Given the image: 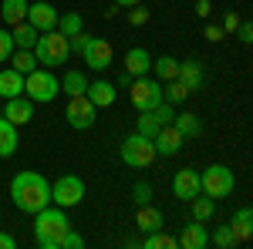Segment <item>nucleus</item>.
I'll use <instances>...</instances> for the list:
<instances>
[{"mask_svg": "<svg viewBox=\"0 0 253 249\" xmlns=\"http://www.w3.org/2000/svg\"><path fill=\"white\" fill-rule=\"evenodd\" d=\"M152 71V54L145 51V47H132L128 54H125V74L128 77H145Z\"/></svg>", "mask_w": 253, "mask_h": 249, "instance_id": "16", "label": "nucleus"}, {"mask_svg": "<svg viewBox=\"0 0 253 249\" xmlns=\"http://www.w3.org/2000/svg\"><path fill=\"white\" fill-rule=\"evenodd\" d=\"M132 105H135L138 111H152L156 105H162V84L152 81V77H132Z\"/></svg>", "mask_w": 253, "mask_h": 249, "instance_id": "8", "label": "nucleus"}, {"mask_svg": "<svg viewBox=\"0 0 253 249\" xmlns=\"http://www.w3.org/2000/svg\"><path fill=\"white\" fill-rule=\"evenodd\" d=\"M10 54H14V37H10V31L0 27V64L10 58Z\"/></svg>", "mask_w": 253, "mask_h": 249, "instance_id": "36", "label": "nucleus"}, {"mask_svg": "<svg viewBox=\"0 0 253 249\" xmlns=\"http://www.w3.org/2000/svg\"><path fill=\"white\" fill-rule=\"evenodd\" d=\"M0 17H3V24H20V20L27 17V0H3L0 3Z\"/></svg>", "mask_w": 253, "mask_h": 249, "instance_id": "25", "label": "nucleus"}, {"mask_svg": "<svg viewBox=\"0 0 253 249\" xmlns=\"http://www.w3.org/2000/svg\"><path fill=\"white\" fill-rule=\"evenodd\" d=\"M17 125L14 121H7V118H0V158H10V155L17 152Z\"/></svg>", "mask_w": 253, "mask_h": 249, "instance_id": "22", "label": "nucleus"}, {"mask_svg": "<svg viewBox=\"0 0 253 249\" xmlns=\"http://www.w3.org/2000/svg\"><path fill=\"white\" fill-rule=\"evenodd\" d=\"M24 95L31 98L34 105H51V101L61 95V81L51 74V71L34 68L31 74H24Z\"/></svg>", "mask_w": 253, "mask_h": 249, "instance_id": "4", "label": "nucleus"}, {"mask_svg": "<svg viewBox=\"0 0 253 249\" xmlns=\"http://www.w3.org/2000/svg\"><path fill=\"white\" fill-rule=\"evenodd\" d=\"M172 125L179 128V135H182V138H196V135L203 132V121H199L196 115H189V111L175 115V118H172Z\"/></svg>", "mask_w": 253, "mask_h": 249, "instance_id": "28", "label": "nucleus"}, {"mask_svg": "<svg viewBox=\"0 0 253 249\" xmlns=\"http://www.w3.org/2000/svg\"><path fill=\"white\" fill-rule=\"evenodd\" d=\"M236 34H240L243 44H250V40H253V27H250V24H240V27H236Z\"/></svg>", "mask_w": 253, "mask_h": 249, "instance_id": "39", "label": "nucleus"}, {"mask_svg": "<svg viewBox=\"0 0 253 249\" xmlns=\"http://www.w3.org/2000/svg\"><path fill=\"white\" fill-rule=\"evenodd\" d=\"M128 20H132V24H145V20H149V14H145V10H142V7H132V14H128Z\"/></svg>", "mask_w": 253, "mask_h": 249, "instance_id": "38", "label": "nucleus"}, {"mask_svg": "<svg viewBox=\"0 0 253 249\" xmlns=\"http://www.w3.org/2000/svg\"><path fill=\"white\" fill-rule=\"evenodd\" d=\"M210 10H213L210 0H199V3H196V14H199V17H210Z\"/></svg>", "mask_w": 253, "mask_h": 249, "instance_id": "42", "label": "nucleus"}, {"mask_svg": "<svg viewBox=\"0 0 253 249\" xmlns=\"http://www.w3.org/2000/svg\"><path fill=\"white\" fill-rule=\"evenodd\" d=\"M199 185L203 192L210 195V199H226V195H233V169H226V165H210L206 172H199Z\"/></svg>", "mask_w": 253, "mask_h": 249, "instance_id": "6", "label": "nucleus"}, {"mask_svg": "<svg viewBox=\"0 0 253 249\" xmlns=\"http://www.w3.org/2000/svg\"><path fill=\"white\" fill-rule=\"evenodd\" d=\"M81 58L84 64L91 68V71H108L112 68V58H115V51H112V44L105 37H84V47H81Z\"/></svg>", "mask_w": 253, "mask_h": 249, "instance_id": "9", "label": "nucleus"}, {"mask_svg": "<svg viewBox=\"0 0 253 249\" xmlns=\"http://www.w3.org/2000/svg\"><path fill=\"white\" fill-rule=\"evenodd\" d=\"M206 37L210 40H223V31H219V27H206Z\"/></svg>", "mask_w": 253, "mask_h": 249, "instance_id": "43", "label": "nucleus"}, {"mask_svg": "<svg viewBox=\"0 0 253 249\" xmlns=\"http://www.w3.org/2000/svg\"><path fill=\"white\" fill-rule=\"evenodd\" d=\"M189 95H193V91H189V88H186L179 77H172V81L162 88V101H169V105H179V101H186Z\"/></svg>", "mask_w": 253, "mask_h": 249, "instance_id": "30", "label": "nucleus"}, {"mask_svg": "<svg viewBox=\"0 0 253 249\" xmlns=\"http://www.w3.org/2000/svg\"><path fill=\"white\" fill-rule=\"evenodd\" d=\"M10 199L20 212L34 215L44 206H51V182L41 172H17L10 178Z\"/></svg>", "mask_w": 253, "mask_h": 249, "instance_id": "1", "label": "nucleus"}, {"mask_svg": "<svg viewBox=\"0 0 253 249\" xmlns=\"http://www.w3.org/2000/svg\"><path fill=\"white\" fill-rule=\"evenodd\" d=\"M230 226H233V232H236V243H247V239H253V212H250V206H240Z\"/></svg>", "mask_w": 253, "mask_h": 249, "instance_id": "21", "label": "nucleus"}, {"mask_svg": "<svg viewBox=\"0 0 253 249\" xmlns=\"http://www.w3.org/2000/svg\"><path fill=\"white\" fill-rule=\"evenodd\" d=\"M175 239H179V246H182V249H206V243H210L206 226H203L199 219H193L189 226H182V232H179Z\"/></svg>", "mask_w": 253, "mask_h": 249, "instance_id": "17", "label": "nucleus"}, {"mask_svg": "<svg viewBox=\"0 0 253 249\" xmlns=\"http://www.w3.org/2000/svg\"><path fill=\"white\" fill-rule=\"evenodd\" d=\"M112 3H118V7H135L138 0H112Z\"/></svg>", "mask_w": 253, "mask_h": 249, "instance_id": "44", "label": "nucleus"}, {"mask_svg": "<svg viewBox=\"0 0 253 249\" xmlns=\"http://www.w3.org/2000/svg\"><path fill=\"white\" fill-rule=\"evenodd\" d=\"M172 118H175L172 105H169V101H162V105H156L152 111H138V128H135V132H142V135H149V138H152V135H156L162 125H169Z\"/></svg>", "mask_w": 253, "mask_h": 249, "instance_id": "11", "label": "nucleus"}, {"mask_svg": "<svg viewBox=\"0 0 253 249\" xmlns=\"http://www.w3.org/2000/svg\"><path fill=\"white\" fill-rule=\"evenodd\" d=\"M68 54H71V44H68V37H64L61 31H44V34H38V44H34V58H38V64H44V68H58V64L68 61Z\"/></svg>", "mask_w": 253, "mask_h": 249, "instance_id": "3", "label": "nucleus"}, {"mask_svg": "<svg viewBox=\"0 0 253 249\" xmlns=\"http://www.w3.org/2000/svg\"><path fill=\"white\" fill-rule=\"evenodd\" d=\"M142 246H145V249H175V246H179V239H175V236H166L162 229H156V232L145 236Z\"/></svg>", "mask_w": 253, "mask_h": 249, "instance_id": "32", "label": "nucleus"}, {"mask_svg": "<svg viewBox=\"0 0 253 249\" xmlns=\"http://www.w3.org/2000/svg\"><path fill=\"white\" fill-rule=\"evenodd\" d=\"M189 202H193V219H199V222H206V219L216 212V202L210 199V195H206V199L196 195V199H189Z\"/></svg>", "mask_w": 253, "mask_h": 249, "instance_id": "33", "label": "nucleus"}, {"mask_svg": "<svg viewBox=\"0 0 253 249\" xmlns=\"http://www.w3.org/2000/svg\"><path fill=\"white\" fill-rule=\"evenodd\" d=\"M0 249H17V239L10 232H0Z\"/></svg>", "mask_w": 253, "mask_h": 249, "instance_id": "40", "label": "nucleus"}, {"mask_svg": "<svg viewBox=\"0 0 253 249\" xmlns=\"http://www.w3.org/2000/svg\"><path fill=\"white\" fill-rule=\"evenodd\" d=\"M132 199H135V206H145V202H152V185H149V182H135V189H132Z\"/></svg>", "mask_w": 253, "mask_h": 249, "instance_id": "35", "label": "nucleus"}, {"mask_svg": "<svg viewBox=\"0 0 253 249\" xmlns=\"http://www.w3.org/2000/svg\"><path fill=\"white\" fill-rule=\"evenodd\" d=\"M68 229L71 222L61 206H44L41 212H34V243L41 249H61V236Z\"/></svg>", "mask_w": 253, "mask_h": 249, "instance_id": "2", "label": "nucleus"}, {"mask_svg": "<svg viewBox=\"0 0 253 249\" xmlns=\"http://www.w3.org/2000/svg\"><path fill=\"white\" fill-rule=\"evenodd\" d=\"M172 192L175 199H196V195H203V185H199V172L196 169H182V172L172 175Z\"/></svg>", "mask_w": 253, "mask_h": 249, "instance_id": "14", "label": "nucleus"}, {"mask_svg": "<svg viewBox=\"0 0 253 249\" xmlns=\"http://www.w3.org/2000/svg\"><path fill=\"white\" fill-rule=\"evenodd\" d=\"M54 31H61L64 37H75V34L84 31V17L75 14V10H71V14H58V27H54Z\"/></svg>", "mask_w": 253, "mask_h": 249, "instance_id": "27", "label": "nucleus"}, {"mask_svg": "<svg viewBox=\"0 0 253 249\" xmlns=\"http://www.w3.org/2000/svg\"><path fill=\"white\" fill-rule=\"evenodd\" d=\"M213 246H219V249H233V246H236V232H233V226H219V229L213 232Z\"/></svg>", "mask_w": 253, "mask_h": 249, "instance_id": "34", "label": "nucleus"}, {"mask_svg": "<svg viewBox=\"0 0 253 249\" xmlns=\"http://www.w3.org/2000/svg\"><path fill=\"white\" fill-rule=\"evenodd\" d=\"M84 88H88V77L81 74V71H68V74L61 77V91H64L68 98L84 95Z\"/></svg>", "mask_w": 253, "mask_h": 249, "instance_id": "29", "label": "nucleus"}, {"mask_svg": "<svg viewBox=\"0 0 253 249\" xmlns=\"http://www.w3.org/2000/svg\"><path fill=\"white\" fill-rule=\"evenodd\" d=\"M223 27H226V31H236V27H240V17H236L233 10H230V14L223 17Z\"/></svg>", "mask_w": 253, "mask_h": 249, "instance_id": "41", "label": "nucleus"}, {"mask_svg": "<svg viewBox=\"0 0 253 249\" xmlns=\"http://www.w3.org/2000/svg\"><path fill=\"white\" fill-rule=\"evenodd\" d=\"M64 118H68V125H71V128L84 132V128H91V125H95L98 108L88 101V95H75L71 101H68V111H64Z\"/></svg>", "mask_w": 253, "mask_h": 249, "instance_id": "10", "label": "nucleus"}, {"mask_svg": "<svg viewBox=\"0 0 253 249\" xmlns=\"http://www.w3.org/2000/svg\"><path fill=\"white\" fill-rule=\"evenodd\" d=\"M81 246H84V239H81L75 229H68L64 236H61V249H81Z\"/></svg>", "mask_w": 253, "mask_h": 249, "instance_id": "37", "label": "nucleus"}, {"mask_svg": "<svg viewBox=\"0 0 253 249\" xmlns=\"http://www.w3.org/2000/svg\"><path fill=\"white\" fill-rule=\"evenodd\" d=\"M84 95L95 108H108V105H115V84L112 81H88Z\"/></svg>", "mask_w": 253, "mask_h": 249, "instance_id": "18", "label": "nucleus"}, {"mask_svg": "<svg viewBox=\"0 0 253 249\" xmlns=\"http://www.w3.org/2000/svg\"><path fill=\"white\" fill-rule=\"evenodd\" d=\"M81 199H84V182L78 175H61L51 185V202L61 209H75V206H81Z\"/></svg>", "mask_w": 253, "mask_h": 249, "instance_id": "7", "label": "nucleus"}, {"mask_svg": "<svg viewBox=\"0 0 253 249\" xmlns=\"http://www.w3.org/2000/svg\"><path fill=\"white\" fill-rule=\"evenodd\" d=\"M24 95V74L14 68H3L0 71V98H17Z\"/></svg>", "mask_w": 253, "mask_h": 249, "instance_id": "20", "label": "nucleus"}, {"mask_svg": "<svg viewBox=\"0 0 253 249\" xmlns=\"http://www.w3.org/2000/svg\"><path fill=\"white\" fill-rule=\"evenodd\" d=\"M152 71H156V77H162V81H172V77L179 74V61L169 58V54H162V58L152 61Z\"/></svg>", "mask_w": 253, "mask_h": 249, "instance_id": "31", "label": "nucleus"}, {"mask_svg": "<svg viewBox=\"0 0 253 249\" xmlns=\"http://www.w3.org/2000/svg\"><path fill=\"white\" fill-rule=\"evenodd\" d=\"M24 20L44 34V31H54V27H58V10H54L51 3L38 0V3H27V17H24Z\"/></svg>", "mask_w": 253, "mask_h": 249, "instance_id": "13", "label": "nucleus"}, {"mask_svg": "<svg viewBox=\"0 0 253 249\" xmlns=\"http://www.w3.org/2000/svg\"><path fill=\"white\" fill-rule=\"evenodd\" d=\"M182 142H186V138L179 135V128H175L172 121H169V125H162V128L152 135V145H156V155H159V158H169V155H175L179 148H182Z\"/></svg>", "mask_w": 253, "mask_h": 249, "instance_id": "12", "label": "nucleus"}, {"mask_svg": "<svg viewBox=\"0 0 253 249\" xmlns=\"http://www.w3.org/2000/svg\"><path fill=\"white\" fill-rule=\"evenodd\" d=\"M38 27H31L27 20H20L14 24V31H10V37H14V47H24V51H34V44H38Z\"/></svg>", "mask_w": 253, "mask_h": 249, "instance_id": "24", "label": "nucleus"}, {"mask_svg": "<svg viewBox=\"0 0 253 249\" xmlns=\"http://www.w3.org/2000/svg\"><path fill=\"white\" fill-rule=\"evenodd\" d=\"M156 145H152V138L149 135H128L125 142H122V162L128 165V169H149L152 162H156Z\"/></svg>", "mask_w": 253, "mask_h": 249, "instance_id": "5", "label": "nucleus"}, {"mask_svg": "<svg viewBox=\"0 0 253 249\" xmlns=\"http://www.w3.org/2000/svg\"><path fill=\"white\" fill-rule=\"evenodd\" d=\"M135 226L142 232H156V229H162V212L156 209V206H138V212H135Z\"/></svg>", "mask_w": 253, "mask_h": 249, "instance_id": "23", "label": "nucleus"}, {"mask_svg": "<svg viewBox=\"0 0 253 249\" xmlns=\"http://www.w3.org/2000/svg\"><path fill=\"white\" fill-rule=\"evenodd\" d=\"M10 68L20 71V74H31L34 68H38V58H34V51H24V47H14V54H10Z\"/></svg>", "mask_w": 253, "mask_h": 249, "instance_id": "26", "label": "nucleus"}, {"mask_svg": "<svg viewBox=\"0 0 253 249\" xmlns=\"http://www.w3.org/2000/svg\"><path fill=\"white\" fill-rule=\"evenodd\" d=\"M175 77H179L189 91H199V88H203V81H206L199 61H179V74H175Z\"/></svg>", "mask_w": 253, "mask_h": 249, "instance_id": "19", "label": "nucleus"}, {"mask_svg": "<svg viewBox=\"0 0 253 249\" xmlns=\"http://www.w3.org/2000/svg\"><path fill=\"white\" fill-rule=\"evenodd\" d=\"M3 118L7 121H14V125H27L31 118H34V101L27 95H17V98H7V105H3Z\"/></svg>", "mask_w": 253, "mask_h": 249, "instance_id": "15", "label": "nucleus"}]
</instances>
